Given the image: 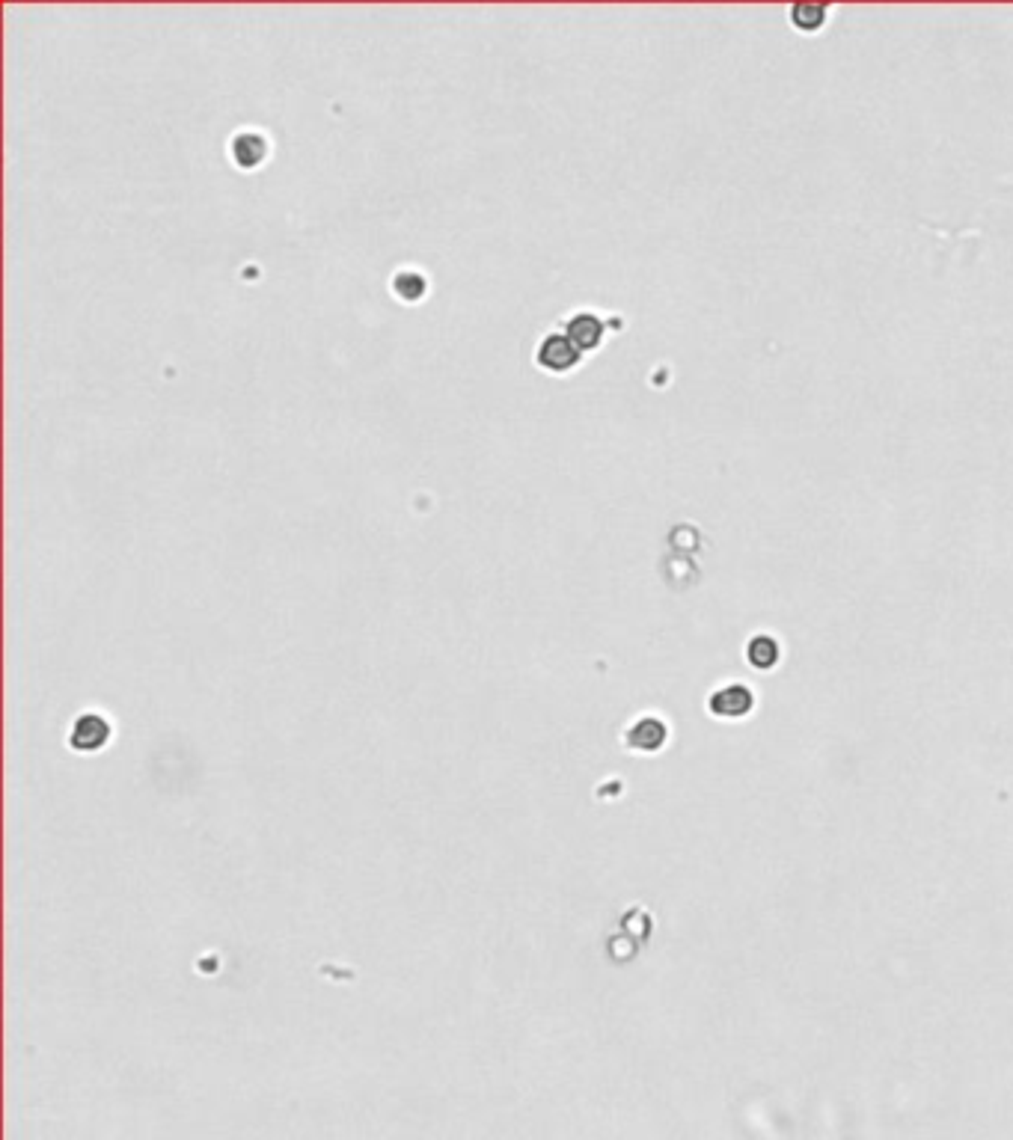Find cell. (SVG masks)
Instances as JSON below:
<instances>
[{
  "instance_id": "7",
  "label": "cell",
  "mask_w": 1013,
  "mask_h": 1140,
  "mask_svg": "<svg viewBox=\"0 0 1013 1140\" xmlns=\"http://www.w3.org/2000/svg\"><path fill=\"white\" fill-rule=\"evenodd\" d=\"M428 288H431V283L419 268H399L390 280V291L402 303H419L428 294Z\"/></svg>"
},
{
  "instance_id": "9",
  "label": "cell",
  "mask_w": 1013,
  "mask_h": 1140,
  "mask_svg": "<svg viewBox=\"0 0 1013 1140\" xmlns=\"http://www.w3.org/2000/svg\"><path fill=\"white\" fill-rule=\"evenodd\" d=\"M779 657H782V648H779V639H776V636L758 633V636H752L749 645H746V660L755 665L758 671H770V668H776Z\"/></svg>"
},
{
  "instance_id": "3",
  "label": "cell",
  "mask_w": 1013,
  "mask_h": 1140,
  "mask_svg": "<svg viewBox=\"0 0 1013 1140\" xmlns=\"http://www.w3.org/2000/svg\"><path fill=\"white\" fill-rule=\"evenodd\" d=\"M271 140L256 128H241L229 137V158L238 170H256L268 161Z\"/></svg>"
},
{
  "instance_id": "2",
  "label": "cell",
  "mask_w": 1013,
  "mask_h": 1140,
  "mask_svg": "<svg viewBox=\"0 0 1013 1140\" xmlns=\"http://www.w3.org/2000/svg\"><path fill=\"white\" fill-rule=\"evenodd\" d=\"M562 333L583 351V354H592V351H601L604 342H607V321L595 312V309H577L571 312L565 321H562Z\"/></svg>"
},
{
  "instance_id": "8",
  "label": "cell",
  "mask_w": 1013,
  "mask_h": 1140,
  "mask_svg": "<svg viewBox=\"0 0 1013 1140\" xmlns=\"http://www.w3.org/2000/svg\"><path fill=\"white\" fill-rule=\"evenodd\" d=\"M788 18H791V27L800 30V33H820L829 21V6L826 3H794L788 9Z\"/></svg>"
},
{
  "instance_id": "5",
  "label": "cell",
  "mask_w": 1013,
  "mask_h": 1140,
  "mask_svg": "<svg viewBox=\"0 0 1013 1140\" xmlns=\"http://www.w3.org/2000/svg\"><path fill=\"white\" fill-rule=\"evenodd\" d=\"M107 740H110V725L102 713H81L69 731V743L78 752H99Z\"/></svg>"
},
{
  "instance_id": "6",
  "label": "cell",
  "mask_w": 1013,
  "mask_h": 1140,
  "mask_svg": "<svg viewBox=\"0 0 1013 1140\" xmlns=\"http://www.w3.org/2000/svg\"><path fill=\"white\" fill-rule=\"evenodd\" d=\"M666 737H669V728H666L663 719H657V716H642V719H636V722L627 728L624 743H627L633 752H657V749L666 743Z\"/></svg>"
},
{
  "instance_id": "1",
  "label": "cell",
  "mask_w": 1013,
  "mask_h": 1140,
  "mask_svg": "<svg viewBox=\"0 0 1013 1140\" xmlns=\"http://www.w3.org/2000/svg\"><path fill=\"white\" fill-rule=\"evenodd\" d=\"M532 357H535V366L547 375H568V372L580 369V363H583V351L562 330L544 333L538 339Z\"/></svg>"
},
{
  "instance_id": "4",
  "label": "cell",
  "mask_w": 1013,
  "mask_h": 1140,
  "mask_svg": "<svg viewBox=\"0 0 1013 1140\" xmlns=\"http://www.w3.org/2000/svg\"><path fill=\"white\" fill-rule=\"evenodd\" d=\"M755 707V695L743 683H725L713 689L708 698V710L716 719H743Z\"/></svg>"
}]
</instances>
